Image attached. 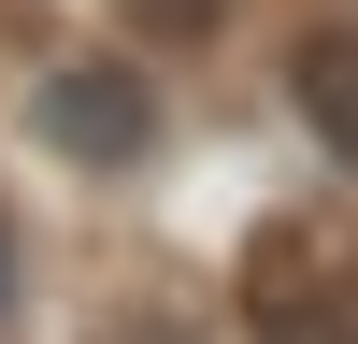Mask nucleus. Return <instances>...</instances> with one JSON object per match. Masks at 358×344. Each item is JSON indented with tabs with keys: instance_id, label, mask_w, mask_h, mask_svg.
<instances>
[{
	"instance_id": "nucleus-1",
	"label": "nucleus",
	"mask_w": 358,
	"mask_h": 344,
	"mask_svg": "<svg viewBox=\"0 0 358 344\" xmlns=\"http://www.w3.org/2000/svg\"><path fill=\"white\" fill-rule=\"evenodd\" d=\"M15 115H29V158H57L72 187H129L172 143V86H158L143 43H57Z\"/></svg>"
},
{
	"instance_id": "nucleus-6",
	"label": "nucleus",
	"mask_w": 358,
	"mask_h": 344,
	"mask_svg": "<svg viewBox=\"0 0 358 344\" xmlns=\"http://www.w3.org/2000/svg\"><path fill=\"white\" fill-rule=\"evenodd\" d=\"M29 330V229H15V201H0V344Z\"/></svg>"
},
{
	"instance_id": "nucleus-4",
	"label": "nucleus",
	"mask_w": 358,
	"mask_h": 344,
	"mask_svg": "<svg viewBox=\"0 0 358 344\" xmlns=\"http://www.w3.org/2000/svg\"><path fill=\"white\" fill-rule=\"evenodd\" d=\"M72 344H215V330H201V301H172V287H101V301L72 315Z\"/></svg>"
},
{
	"instance_id": "nucleus-5",
	"label": "nucleus",
	"mask_w": 358,
	"mask_h": 344,
	"mask_svg": "<svg viewBox=\"0 0 358 344\" xmlns=\"http://www.w3.org/2000/svg\"><path fill=\"white\" fill-rule=\"evenodd\" d=\"M115 29H129L143 57H187V43H215V29H229V0H115Z\"/></svg>"
},
{
	"instance_id": "nucleus-3",
	"label": "nucleus",
	"mask_w": 358,
	"mask_h": 344,
	"mask_svg": "<svg viewBox=\"0 0 358 344\" xmlns=\"http://www.w3.org/2000/svg\"><path fill=\"white\" fill-rule=\"evenodd\" d=\"M287 115L315 129L330 172H358V15H315L301 43H287Z\"/></svg>"
},
{
	"instance_id": "nucleus-2",
	"label": "nucleus",
	"mask_w": 358,
	"mask_h": 344,
	"mask_svg": "<svg viewBox=\"0 0 358 344\" xmlns=\"http://www.w3.org/2000/svg\"><path fill=\"white\" fill-rule=\"evenodd\" d=\"M244 344H358V229L344 215L244 229Z\"/></svg>"
}]
</instances>
